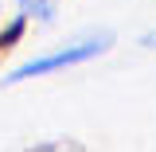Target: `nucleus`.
I'll use <instances>...</instances> for the list:
<instances>
[{
  "instance_id": "obj_4",
  "label": "nucleus",
  "mask_w": 156,
  "mask_h": 152,
  "mask_svg": "<svg viewBox=\"0 0 156 152\" xmlns=\"http://www.w3.org/2000/svg\"><path fill=\"white\" fill-rule=\"evenodd\" d=\"M140 43H144V47H156V31H148V35L140 39Z\"/></svg>"
},
{
  "instance_id": "obj_1",
  "label": "nucleus",
  "mask_w": 156,
  "mask_h": 152,
  "mask_svg": "<svg viewBox=\"0 0 156 152\" xmlns=\"http://www.w3.org/2000/svg\"><path fill=\"white\" fill-rule=\"evenodd\" d=\"M109 47H113V35H109V31L86 35V39H78V43H66V47L51 51V55L27 58L23 66H16L12 74L4 78V86H20V82H31V78H47V74H58V70H70V66H82V62H90V58L105 55Z\"/></svg>"
},
{
  "instance_id": "obj_2",
  "label": "nucleus",
  "mask_w": 156,
  "mask_h": 152,
  "mask_svg": "<svg viewBox=\"0 0 156 152\" xmlns=\"http://www.w3.org/2000/svg\"><path fill=\"white\" fill-rule=\"evenodd\" d=\"M23 35H27V16L20 12L16 19H8V23L0 27V66H4V58H8L20 43H23Z\"/></svg>"
},
{
  "instance_id": "obj_3",
  "label": "nucleus",
  "mask_w": 156,
  "mask_h": 152,
  "mask_svg": "<svg viewBox=\"0 0 156 152\" xmlns=\"http://www.w3.org/2000/svg\"><path fill=\"white\" fill-rule=\"evenodd\" d=\"M20 12L27 19H55V0H20Z\"/></svg>"
}]
</instances>
